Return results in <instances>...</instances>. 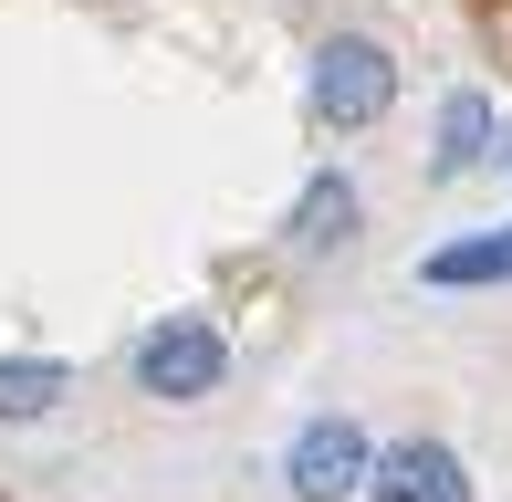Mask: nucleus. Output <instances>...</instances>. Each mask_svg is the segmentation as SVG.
I'll list each match as a JSON object with an SVG mask.
<instances>
[{
  "label": "nucleus",
  "instance_id": "423d86ee",
  "mask_svg": "<svg viewBox=\"0 0 512 502\" xmlns=\"http://www.w3.org/2000/svg\"><path fill=\"white\" fill-rule=\"evenodd\" d=\"M63 398H74L63 356H0V419H53Z\"/></svg>",
  "mask_w": 512,
  "mask_h": 502
},
{
  "label": "nucleus",
  "instance_id": "6e6552de",
  "mask_svg": "<svg viewBox=\"0 0 512 502\" xmlns=\"http://www.w3.org/2000/svg\"><path fill=\"white\" fill-rule=\"evenodd\" d=\"M293 241H304V251L356 241V189H345V178H314V189L293 199Z\"/></svg>",
  "mask_w": 512,
  "mask_h": 502
},
{
  "label": "nucleus",
  "instance_id": "7ed1b4c3",
  "mask_svg": "<svg viewBox=\"0 0 512 502\" xmlns=\"http://www.w3.org/2000/svg\"><path fill=\"white\" fill-rule=\"evenodd\" d=\"M283 482H293V502H356L377 482V440L356 419H304L283 450Z\"/></svg>",
  "mask_w": 512,
  "mask_h": 502
},
{
  "label": "nucleus",
  "instance_id": "f257e3e1",
  "mask_svg": "<svg viewBox=\"0 0 512 502\" xmlns=\"http://www.w3.org/2000/svg\"><path fill=\"white\" fill-rule=\"evenodd\" d=\"M220 377H230V346H220V325H209V314H168V325L136 335V387H147V398L189 408V398H209Z\"/></svg>",
  "mask_w": 512,
  "mask_h": 502
},
{
  "label": "nucleus",
  "instance_id": "39448f33",
  "mask_svg": "<svg viewBox=\"0 0 512 502\" xmlns=\"http://www.w3.org/2000/svg\"><path fill=\"white\" fill-rule=\"evenodd\" d=\"M418 283L439 293H471V283H512V231H471V241H439L418 262Z\"/></svg>",
  "mask_w": 512,
  "mask_h": 502
},
{
  "label": "nucleus",
  "instance_id": "20e7f679",
  "mask_svg": "<svg viewBox=\"0 0 512 502\" xmlns=\"http://www.w3.org/2000/svg\"><path fill=\"white\" fill-rule=\"evenodd\" d=\"M366 502H471V471H460L450 440H387Z\"/></svg>",
  "mask_w": 512,
  "mask_h": 502
},
{
  "label": "nucleus",
  "instance_id": "0eeeda50",
  "mask_svg": "<svg viewBox=\"0 0 512 502\" xmlns=\"http://www.w3.org/2000/svg\"><path fill=\"white\" fill-rule=\"evenodd\" d=\"M481 157H492V95H450L439 105V157L429 168L460 178V168H481Z\"/></svg>",
  "mask_w": 512,
  "mask_h": 502
},
{
  "label": "nucleus",
  "instance_id": "f03ea898",
  "mask_svg": "<svg viewBox=\"0 0 512 502\" xmlns=\"http://www.w3.org/2000/svg\"><path fill=\"white\" fill-rule=\"evenodd\" d=\"M387 105H398V63H387V42L335 32V42L314 53V116H324V126H377Z\"/></svg>",
  "mask_w": 512,
  "mask_h": 502
}]
</instances>
